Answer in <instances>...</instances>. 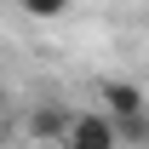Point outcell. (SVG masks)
I'll list each match as a JSON object with an SVG mask.
<instances>
[{
    "mask_svg": "<svg viewBox=\"0 0 149 149\" xmlns=\"http://www.w3.org/2000/svg\"><path fill=\"white\" fill-rule=\"evenodd\" d=\"M97 109L115 120V132H120V143H149V97L132 86V80H120V74H109L103 86H97Z\"/></svg>",
    "mask_w": 149,
    "mask_h": 149,
    "instance_id": "1",
    "label": "cell"
},
{
    "mask_svg": "<svg viewBox=\"0 0 149 149\" xmlns=\"http://www.w3.org/2000/svg\"><path fill=\"white\" fill-rule=\"evenodd\" d=\"M63 149H120V132H115V120H109L103 109H86V115L69 120Z\"/></svg>",
    "mask_w": 149,
    "mask_h": 149,
    "instance_id": "2",
    "label": "cell"
},
{
    "mask_svg": "<svg viewBox=\"0 0 149 149\" xmlns=\"http://www.w3.org/2000/svg\"><path fill=\"white\" fill-rule=\"evenodd\" d=\"M69 120H74L69 103L46 97V103H35V109H29V138H35V143H63V138H69Z\"/></svg>",
    "mask_w": 149,
    "mask_h": 149,
    "instance_id": "3",
    "label": "cell"
},
{
    "mask_svg": "<svg viewBox=\"0 0 149 149\" xmlns=\"http://www.w3.org/2000/svg\"><path fill=\"white\" fill-rule=\"evenodd\" d=\"M69 6H74V0H17V12H23V17H35V23H57V17H69Z\"/></svg>",
    "mask_w": 149,
    "mask_h": 149,
    "instance_id": "4",
    "label": "cell"
},
{
    "mask_svg": "<svg viewBox=\"0 0 149 149\" xmlns=\"http://www.w3.org/2000/svg\"><path fill=\"white\" fill-rule=\"evenodd\" d=\"M6 138H12V115H6V103H0V149H6Z\"/></svg>",
    "mask_w": 149,
    "mask_h": 149,
    "instance_id": "5",
    "label": "cell"
}]
</instances>
